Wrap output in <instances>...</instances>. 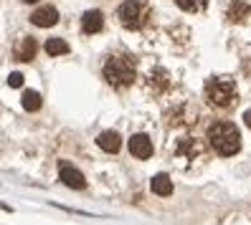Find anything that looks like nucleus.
Instances as JSON below:
<instances>
[{
	"label": "nucleus",
	"instance_id": "1",
	"mask_svg": "<svg viewBox=\"0 0 251 225\" xmlns=\"http://www.w3.org/2000/svg\"><path fill=\"white\" fill-rule=\"evenodd\" d=\"M101 73H104V79H107L109 86L127 89L137 79V64H135V58H132L129 53H112L104 61Z\"/></svg>",
	"mask_w": 251,
	"mask_h": 225
},
{
	"label": "nucleus",
	"instance_id": "2",
	"mask_svg": "<svg viewBox=\"0 0 251 225\" xmlns=\"http://www.w3.org/2000/svg\"><path fill=\"white\" fill-rule=\"evenodd\" d=\"M208 142L221 157H231L241 149V134L231 122H216L208 129Z\"/></svg>",
	"mask_w": 251,
	"mask_h": 225
},
{
	"label": "nucleus",
	"instance_id": "3",
	"mask_svg": "<svg viewBox=\"0 0 251 225\" xmlns=\"http://www.w3.org/2000/svg\"><path fill=\"white\" fill-rule=\"evenodd\" d=\"M205 99H208V104L216 109H228L236 104V99H239V89H236L233 79L216 76L205 84Z\"/></svg>",
	"mask_w": 251,
	"mask_h": 225
},
{
	"label": "nucleus",
	"instance_id": "4",
	"mask_svg": "<svg viewBox=\"0 0 251 225\" xmlns=\"http://www.w3.org/2000/svg\"><path fill=\"white\" fill-rule=\"evenodd\" d=\"M117 18H120L122 28H127V31H140L150 21V5L145 0H125L117 8Z\"/></svg>",
	"mask_w": 251,
	"mask_h": 225
},
{
	"label": "nucleus",
	"instance_id": "5",
	"mask_svg": "<svg viewBox=\"0 0 251 225\" xmlns=\"http://www.w3.org/2000/svg\"><path fill=\"white\" fill-rule=\"evenodd\" d=\"M175 157L178 162H188V159H201L203 157V144L196 139V137H185L178 142V149H175Z\"/></svg>",
	"mask_w": 251,
	"mask_h": 225
},
{
	"label": "nucleus",
	"instance_id": "6",
	"mask_svg": "<svg viewBox=\"0 0 251 225\" xmlns=\"http://www.w3.org/2000/svg\"><path fill=\"white\" fill-rule=\"evenodd\" d=\"M58 177H61V182H64L66 187H71V190H84V187H86L84 175H81L76 167H71L69 162L58 164Z\"/></svg>",
	"mask_w": 251,
	"mask_h": 225
},
{
	"label": "nucleus",
	"instance_id": "7",
	"mask_svg": "<svg viewBox=\"0 0 251 225\" xmlns=\"http://www.w3.org/2000/svg\"><path fill=\"white\" fill-rule=\"evenodd\" d=\"M31 23L38 25V28H51V25L58 23V10L53 5H43V8L31 13Z\"/></svg>",
	"mask_w": 251,
	"mask_h": 225
},
{
	"label": "nucleus",
	"instance_id": "8",
	"mask_svg": "<svg viewBox=\"0 0 251 225\" xmlns=\"http://www.w3.org/2000/svg\"><path fill=\"white\" fill-rule=\"evenodd\" d=\"M104 28V13L101 10H86L81 16V31L86 36H94Z\"/></svg>",
	"mask_w": 251,
	"mask_h": 225
},
{
	"label": "nucleus",
	"instance_id": "9",
	"mask_svg": "<svg viewBox=\"0 0 251 225\" xmlns=\"http://www.w3.org/2000/svg\"><path fill=\"white\" fill-rule=\"evenodd\" d=\"M129 155L137 157V159H147L152 157V142L145 137V134H135V137L129 139Z\"/></svg>",
	"mask_w": 251,
	"mask_h": 225
},
{
	"label": "nucleus",
	"instance_id": "10",
	"mask_svg": "<svg viewBox=\"0 0 251 225\" xmlns=\"http://www.w3.org/2000/svg\"><path fill=\"white\" fill-rule=\"evenodd\" d=\"M36 53H38V43H36V38L23 36V38L16 43V61H33Z\"/></svg>",
	"mask_w": 251,
	"mask_h": 225
},
{
	"label": "nucleus",
	"instance_id": "11",
	"mask_svg": "<svg viewBox=\"0 0 251 225\" xmlns=\"http://www.w3.org/2000/svg\"><path fill=\"white\" fill-rule=\"evenodd\" d=\"M97 144L104 149V152L114 155V152H120V147H122V137L117 132H101L97 137Z\"/></svg>",
	"mask_w": 251,
	"mask_h": 225
},
{
	"label": "nucleus",
	"instance_id": "12",
	"mask_svg": "<svg viewBox=\"0 0 251 225\" xmlns=\"http://www.w3.org/2000/svg\"><path fill=\"white\" fill-rule=\"evenodd\" d=\"M147 86H150V91L162 94V91H165V89L170 86V76H168V71H162V68L152 71V73H150V79H147Z\"/></svg>",
	"mask_w": 251,
	"mask_h": 225
},
{
	"label": "nucleus",
	"instance_id": "13",
	"mask_svg": "<svg viewBox=\"0 0 251 225\" xmlns=\"http://www.w3.org/2000/svg\"><path fill=\"white\" fill-rule=\"evenodd\" d=\"M249 13H251V8L244 0H231V5H228V21L231 23H241L244 18H249Z\"/></svg>",
	"mask_w": 251,
	"mask_h": 225
},
{
	"label": "nucleus",
	"instance_id": "14",
	"mask_svg": "<svg viewBox=\"0 0 251 225\" xmlns=\"http://www.w3.org/2000/svg\"><path fill=\"white\" fill-rule=\"evenodd\" d=\"M150 187H152L155 195H160V198H168V195H173V182H170L168 175H155Z\"/></svg>",
	"mask_w": 251,
	"mask_h": 225
},
{
	"label": "nucleus",
	"instance_id": "15",
	"mask_svg": "<svg viewBox=\"0 0 251 225\" xmlns=\"http://www.w3.org/2000/svg\"><path fill=\"white\" fill-rule=\"evenodd\" d=\"M43 48H46L49 56H61V53H69V43L61 41V38H49Z\"/></svg>",
	"mask_w": 251,
	"mask_h": 225
},
{
	"label": "nucleus",
	"instance_id": "16",
	"mask_svg": "<svg viewBox=\"0 0 251 225\" xmlns=\"http://www.w3.org/2000/svg\"><path fill=\"white\" fill-rule=\"evenodd\" d=\"M175 5L185 13H201V10H205L208 0H175Z\"/></svg>",
	"mask_w": 251,
	"mask_h": 225
},
{
	"label": "nucleus",
	"instance_id": "17",
	"mask_svg": "<svg viewBox=\"0 0 251 225\" xmlns=\"http://www.w3.org/2000/svg\"><path fill=\"white\" fill-rule=\"evenodd\" d=\"M41 104H43V99H41L38 91H25L23 94V109L25 112H38Z\"/></svg>",
	"mask_w": 251,
	"mask_h": 225
},
{
	"label": "nucleus",
	"instance_id": "18",
	"mask_svg": "<svg viewBox=\"0 0 251 225\" xmlns=\"http://www.w3.org/2000/svg\"><path fill=\"white\" fill-rule=\"evenodd\" d=\"M23 81H25V76H23V73H10V76H8V86H13V89H18V86H23Z\"/></svg>",
	"mask_w": 251,
	"mask_h": 225
},
{
	"label": "nucleus",
	"instance_id": "19",
	"mask_svg": "<svg viewBox=\"0 0 251 225\" xmlns=\"http://www.w3.org/2000/svg\"><path fill=\"white\" fill-rule=\"evenodd\" d=\"M244 122H246V127L251 129V112H246V114H244Z\"/></svg>",
	"mask_w": 251,
	"mask_h": 225
},
{
	"label": "nucleus",
	"instance_id": "20",
	"mask_svg": "<svg viewBox=\"0 0 251 225\" xmlns=\"http://www.w3.org/2000/svg\"><path fill=\"white\" fill-rule=\"evenodd\" d=\"M23 3H38V0H23Z\"/></svg>",
	"mask_w": 251,
	"mask_h": 225
}]
</instances>
